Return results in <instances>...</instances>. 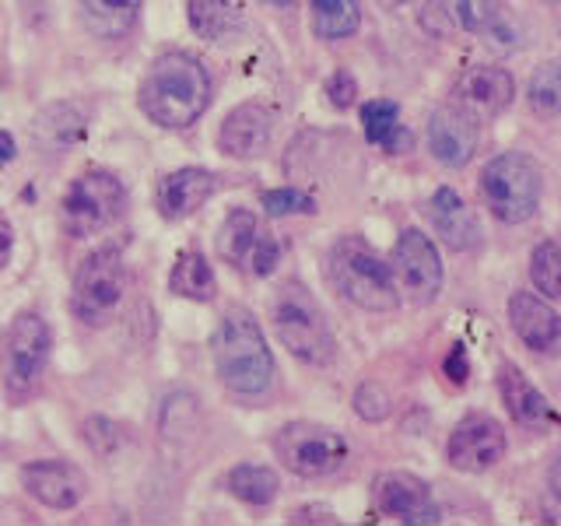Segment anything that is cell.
Segmentation results:
<instances>
[{"mask_svg":"<svg viewBox=\"0 0 561 526\" xmlns=\"http://www.w3.org/2000/svg\"><path fill=\"white\" fill-rule=\"evenodd\" d=\"M140 113L162 130L193 127L210 105V75L207 67L183 49H169L154 57L145 81L137 88Z\"/></svg>","mask_w":561,"mask_h":526,"instance_id":"obj_1","label":"cell"},{"mask_svg":"<svg viewBox=\"0 0 561 526\" xmlns=\"http://www.w3.org/2000/svg\"><path fill=\"white\" fill-rule=\"evenodd\" d=\"M210 355H215V368L225 390H232L239 397H260L271 390L274 355L260 323L253 320V312L228 309L221 316L215 338H210Z\"/></svg>","mask_w":561,"mask_h":526,"instance_id":"obj_2","label":"cell"},{"mask_svg":"<svg viewBox=\"0 0 561 526\" xmlns=\"http://www.w3.org/2000/svg\"><path fill=\"white\" fill-rule=\"evenodd\" d=\"M327 277H330V285L358 309L390 312L400 306V288L393 281V267L362 236H344L330 245Z\"/></svg>","mask_w":561,"mask_h":526,"instance_id":"obj_3","label":"cell"},{"mask_svg":"<svg viewBox=\"0 0 561 526\" xmlns=\"http://www.w3.org/2000/svg\"><path fill=\"white\" fill-rule=\"evenodd\" d=\"M271 320L280 344H285L298 362L306 365H330L337 355V341L323 306L316 302V295L298 285V281H285L274 298H271Z\"/></svg>","mask_w":561,"mask_h":526,"instance_id":"obj_4","label":"cell"},{"mask_svg":"<svg viewBox=\"0 0 561 526\" xmlns=\"http://www.w3.org/2000/svg\"><path fill=\"white\" fill-rule=\"evenodd\" d=\"M49 347L53 333L39 312L22 309L8 323L4 341H0V379H4L11 403H25L39 390L43 373L49 365Z\"/></svg>","mask_w":561,"mask_h":526,"instance_id":"obj_5","label":"cell"},{"mask_svg":"<svg viewBox=\"0 0 561 526\" xmlns=\"http://www.w3.org/2000/svg\"><path fill=\"white\" fill-rule=\"evenodd\" d=\"M543 193V172L534 158L519 151L495 155L481 169V201L505 225H519L537 215Z\"/></svg>","mask_w":561,"mask_h":526,"instance_id":"obj_6","label":"cell"},{"mask_svg":"<svg viewBox=\"0 0 561 526\" xmlns=\"http://www.w3.org/2000/svg\"><path fill=\"white\" fill-rule=\"evenodd\" d=\"M123 204H127V190L116 172L105 169H88L70 180L60 201V225L70 239L95 236L102 228H110Z\"/></svg>","mask_w":561,"mask_h":526,"instance_id":"obj_7","label":"cell"},{"mask_svg":"<svg viewBox=\"0 0 561 526\" xmlns=\"http://www.w3.org/2000/svg\"><path fill=\"white\" fill-rule=\"evenodd\" d=\"M123 291H127L123 256L113 245H102L78 263L75 281H70V309L84 327H105L119 309Z\"/></svg>","mask_w":561,"mask_h":526,"instance_id":"obj_8","label":"cell"},{"mask_svg":"<svg viewBox=\"0 0 561 526\" xmlns=\"http://www.w3.org/2000/svg\"><path fill=\"white\" fill-rule=\"evenodd\" d=\"M274 453L295 478H330L347 464V438L320 421H288L274 435Z\"/></svg>","mask_w":561,"mask_h":526,"instance_id":"obj_9","label":"cell"},{"mask_svg":"<svg viewBox=\"0 0 561 526\" xmlns=\"http://www.w3.org/2000/svg\"><path fill=\"white\" fill-rule=\"evenodd\" d=\"M218 253L242 274L267 277L280 263V242L263 228L250 207H236L228 210V218L218 228Z\"/></svg>","mask_w":561,"mask_h":526,"instance_id":"obj_10","label":"cell"},{"mask_svg":"<svg viewBox=\"0 0 561 526\" xmlns=\"http://www.w3.org/2000/svg\"><path fill=\"white\" fill-rule=\"evenodd\" d=\"M393 274L400 277V291L414 306H432L443 291V256L421 228L400 232L393 250Z\"/></svg>","mask_w":561,"mask_h":526,"instance_id":"obj_11","label":"cell"},{"mask_svg":"<svg viewBox=\"0 0 561 526\" xmlns=\"http://www.w3.org/2000/svg\"><path fill=\"white\" fill-rule=\"evenodd\" d=\"M508 449V438L502 421L488 414H470L456 425L446 438V460L449 467L463 473H484L495 467Z\"/></svg>","mask_w":561,"mask_h":526,"instance_id":"obj_12","label":"cell"},{"mask_svg":"<svg viewBox=\"0 0 561 526\" xmlns=\"http://www.w3.org/2000/svg\"><path fill=\"white\" fill-rule=\"evenodd\" d=\"M453 102L460 113H467L470 119H495L502 116L516 99V81L505 67L495 64H481V67H467L453 84Z\"/></svg>","mask_w":561,"mask_h":526,"instance_id":"obj_13","label":"cell"},{"mask_svg":"<svg viewBox=\"0 0 561 526\" xmlns=\"http://www.w3.org/2000/svg\"><path fill=\"white\" fill-rule=\"evenodd\" d=\"M373 502L382 516L400 523H435L438 508L432 505V488L408 470H382L373 481Z\"/></svg>","mask_w":561,"mask_h":526,"instance_id":"obj_14","label":"cell"},{"mask_svg":"<svg viewBox=\"0 0 561 526\" xmlns=\"http://www.w3.org/2000/svg\"><path fill=\"white\" fill-rule=\"evenodd\" d=\"M428 151L438 165L446 169H463L473 155H478L481 145V123L470 119L467 113H460L456 105H443L435 110L428 119Z\"/></svg>","mask_w":561,"mask_h":526,"instance_id":"obj_15","label":"cell"},{"mask_svg":"<svg viewBox=\"0 0 561 526\" xmlns=\"http://www.w3.org/2000/svg\"><path fill=\"white\" fill-rule=\"evenodd\" d=\"M22 484L46 508H75L88 491L84 470L70 460H32L22 467Z\"/></svg>","mask_w":561,"mask_h":526,"instance_id":"obj_16","label":"cell"},{"mask_svg":"<svg viewBox=\"0 0 561 526\" xmlns=\"http://www.w3.org/2000/svg\"><path fill=\"white\" fill-rule=\"evenodd\" d=\"M218 190V175L210 169H197V165H186V169H175L165 172L162 180L154 186V207L158 215L169 218V221H183L215 197Z\"/></svg>","mask_w":561,"mask_h":526,"instance_id":"obj_17","label":"cell"},{"mask_svg":"<svg viewBox=\"0 0 561 526\" xmlns=\"http://www.w3.org/2000/svg\"><path fill=\"white\" fill-rule=\"evenodd\" d=\"M508 323H513L516 338L526 347L540 351V355L554 351L561 341L558 309L551 306V298H540L534 291H513V298H508Z\"/></svg>","mask_w":561,"mask_h":526,"instance_id":"obj_18","label":"cell"},{"mask_svg":"<svg viewBox=\"0 0 561 526\" xmlns=\"http://www.w3.org/2000/svg\"><path fill=\"white\" fill-rule=\"evenodd\" d=\"M274 134V113L260 102H242L225 116L218 130V145L232 158H256L271 148Z\"/></svg>","mask_w":561,"mask_h":526,"instance_id":"obj_19","label":"cell"},{"mask_svg":"<svg viewBox=\"0 0 561 526\" xmlns=\"http://www.w3.org/2000/svg\"><path fill=\"white\" fill-rule=\"evenodd\" d=\"M428 218H432L435 236L443 239L453 253H470L481 245V221L473 215V207L453 186L435 190V197L428 201Z\"/></svg>","mask_w":561,"mask_h":526,"instance_id":"obj_20","label":"cell"},{"mask_svg":"<svg viewBox=\"0 0 561 526\" xmlns=\"http://www.w3.org/2000/svg\"><path fill=\"white\" fill-rule=\"evenodd\" d=\"M499 393L505 400L508 414H513L523 428L537 432V428L551 425V421H554V411H551L548 397H543L537 386L526 379L523 368L513 365V362H502V368H499Z\"/></svg>","mask_w":561,"mask_h":526,"instance_id":"obj_21","label":"cell"},{"mask_svg":"<svg viewBox=\"0 0 561 526\" xmlns=\"http://www.w3.org/2000/svg\"><path fill=\"white\" fill-rule=\"evenodd\" d=\"M32 134L43 151H75L88 137V116L75 102H53L35 116Z\"/></svg>","mask_w":561,"mask_h":526,"instance_id":"obj_22","label":"cell"},{"mask_svg":"<svg viewBox=\"0 0 561 526\" xmlns=\"http://www.w3.org/2000/svg\"><path fill=\"white\" fill-rule=\"evenodd\" d=\"M140 11H145V0H81L84 28L105 43L130 35L140 22Z\"/></svg>","mask_w":561,"mask_h":526,"instance_id":"obj_23","label":"cell"},{"mask_svg":"<svg viewBox=\"0 0 561 526\" xmlns=\"http://www.w3.org/2000/svg\"><path fill=\"white\" fill-rule=\"evenodd\" d=\"M186 18L204 43H232L242 35V14L232 0H186Z\"/></svg>","mask_w":561,"mask_h":526,"instance_id":"obj_24","label":"cell"},{"mask_svg":"<svg viewBox=\"0 0 561 526\" xmlns=\"http://www.w3.org/2000/svg\"><path fill=\"white\" fill-rule=\"evenodd\" d=\"M169 288L180 295V298H190V302H210L218 291V281H215V271H210L207 256L197 250V245H186L175 256L172 271H169Z\"/></svg>","mask_w":561,"mask_h":526,"instance_id":"obj_25","label":"cell"},{"mask_svg":"<svg viewBox=\"0 0 561 526\" xmlns=\"http://www.w3.org/2000/svg\"><path fill=\"white\" fill-rule=\"evenodd\" d=\"M312 28L320 39H347L362 28V0H309Z\"/></svg>","mask_w":561,"mask_h":526,"instance_id":"obj_26","label":"cell"},{"mask_svg":"<svg viewBox=\"0 0 561 526\" xmlns=\"http://www.w3.org/2000/svg\"><path fill=\"white\" fill-rule=\"evenodd\" d=\"M225 488L245 505H271L280 495V478L271 467L260 464H239L225 473Z\"/></svg>","mask_w":561,"mask_h":526,"instance_id":"obj_27","label":"cell"},{"mask_svg":"<svg viewBox=\"0 0 561 526\" xmlns=\"http://www.w3.org/2000/svg\"><path fill=\"white\" fill-rule=\"evenodd\" d=\"M362 127H365V137L386 151H397L400 145H408V134L400 127V105L390 99H368L362 105Z\"/></svg>","mask_w":561,"mask_h":526,"instance_id":"obj_28","label":"cell"},{"mask_svg":"<svg viewBox=\"0 0 561 526\" xmlns=\"http://www.w3.org/2000/svg\"><path fill=\"white\" fill-rule=\"evenodd\" d=\"M530 277L543 298L561 295V250L554 239H543L530 253Z\"/></svg>","mask_w":561,"mask_h":526,"instance_id":"obj_29","label":"cell"},{"mask_svg":"<svg viewBox=\"0 0 561 526\" xmlns=\"http://www.w3.org/2000/svg\"><path fill=\"white\" fill-rule=\"evenodd\" d=\"M530 110L554 119L558 110H561V78H558V64L548 60L534 70L530 78Z\"/></svg>","mask_w":561,"mask_h":526,"instance_id":"obj_30","label":"cell"},{"mask_svg":"<svg viewBox=\"0 0 561 526\" xmlns=\"http://www.w3.org/2000/svg\"><path fill=\"white\" fill-rule=\"evenodd\" d=\"M453 22L470 35H488L499 18V0H446Z\"/></svg>","mask_w":561,"mask_h":526,"instance_id":"obj_31","label":"cell"},{"mask_svg":"<svg viewBox=\"0 0 561 526\" xmlns=\"http://www.w3.org/2000/svg\"><path fill=\"white\" fill-rule=\"evenodd\" d=\"M263 207H267V215L274 218H288V215H312L316 204L306 190L298 186H280V190H267L263 193Z\"/></svg>","mask_w":561,"mask_h":526,"instance_id":"obj_32","label":"cell"},{"mask_svg":"<svg viewBox=\"0 0 561 526\" xmlns=\"http://www.w3.org/2000/svg\"><path fill=\"white\" fill-rule=\"evenodd\" d=\"M355 411L365 421H382V418H390V411H393V397L386 393L379 382H362L358 393H355Z\"/></svg>","mask_w":561,"mask_h":526,"instance_id":"obj_33","label":"cell"},{"mask_svg":"<svg viewBox=\"0 0 561 526\" xmlns=\"http://www.w3.org/2000/svg\"><path fill=\"white\" fill-rule=\"evenodd\" d=\"M355 95H358L355 78H351L347 70L337 67L330 75V81H327V99H330V105H333V110H351V105H355Z\"/></svg>","mask_w":561,"mask_h":526,"instance_id":"obj_34","label":"cell"},{"mask_svg":"<svg viewBox=\"0 0 561 526\" xmlns=\"http://www.w3.org/2000/svg\"><path fill=\"white\" fill-rule=\"evenodd\" d=\"M446 376L460 386V382H467V376H470V362H467V347L463 344H453L449 347V355H446Z\"/></svg>","mask_w":561,"mask_h":526,"instance_id":"obj_35","label":"cell"},{"mask_svg":"<svg viewBox=\"0 0 561 526\" xmlns=\"http://www.w3.org/2000/svg\"><path fill=\"white\" fill-rule=\"evenodd\" d=\"M291 523H337V516L323 505H309V508H295Z\"/></svg>","mask_w":561,"mask_h":526,"instance_id":"obj_36","label":"cell"},{"mask_svg":"<svg viewBox=\"0 0 561 526\" xmlns=\"http://www.w3.org/2000/svg\"><path fill=\"white\" fill-rule=\"evenodd\" d=\"M11 253H14V228L4 215H0V271L8 267Z\"/></svg>","mask_w":561,"mask_h":526,"instance_id":"obj_37","label":"cell"},{"mask_svg":"<svg viewBox=\"0 0 561 526\" xmlns=\"http://www.w3.org/2000/svg\"><path fill=\"white\" fill-rule=\"evenodd\" d=\"M14 155H18V148H14V137H11L8 130H0V169H4Z\"/></svg>","mask_w":561,"mask_h":526,"instance_id":"obj_38","label":"cell"},{"mask_svg":"<svg viewBox=\"0 0 561 526\" xmlns=\"http://www.w3.org/2000/svg\"><path fill=\"white\" fill-rule=\"evenodd\" d=\"M0 60H4V11H0Z\"/></svg>","mask_w":561,"mask_h":526,"instance_id":"obj_39","label":"cell"},{"mask_svg":"<svg viewBox=\"0 0 561 526\" xmlns=\"http://www.w3.org/2000/svg\"><path fill=\"white\" fill-rule=\"evenodd\" d=\"M263 4H274V8H288V4H295V0H263Z\"/></svg>","mask_w":561,"mask_h":526,"instance_id":"obj_40","label":"cell"}]
</instances>
